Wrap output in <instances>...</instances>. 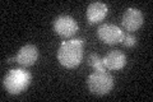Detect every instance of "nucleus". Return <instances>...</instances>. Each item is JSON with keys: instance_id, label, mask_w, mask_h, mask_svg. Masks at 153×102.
I'll list each match as a JSON object with an SVG mask.
<instances>
[{"instance_id": "nucleus-1", "label": "nucleus", "mask_w": 153, "mask_h": 102, "mask_svg": "<svg viewBox=\"0 0 153 102\" xmlns=\"http://www.w3.org/2000/svg\"><path fill=\"white\" fill-rule=\"evenodd\" d=\"M84 41L83 38H73L64 41L57 50V61L66 69H74L78 66L83 59Z\"/></svg>"}, {"instance_id": "nucleus-2", "label": "nucleus", "mask_w": 153, "mask_h": 102, "mask_svg": "<svg viewBox=\"0 0 153 102\" xmlns=\"http://www.w3.org/2000/svg\"><path fill=\"white\" fill-rule=\"evenodd\" d=\"M31 79V73L26 69H12L4 77L3 86L10 95H19L28 88Z\"/></svg>"}, {"instance_id": "nucleus-3", "label": "nucleus", "mask_w": 153, "mask_h": 102, "mask_svg": "<svg viewBox=\"0 0 153 102\" xmlns=\"http://www.w3.org/2000/svg\"><path fill=\"white\" fill-rule=\"evenodd\" d=\"M87 87L89 92L96 96H105L111 92L114 87L112 75L105 71H93L87 78Z\"/></svg>"}, {"instance_id": "nucleus-4", "label": "nucleus", "mask_w": 153, "mask_h": 102, "mask_svg": "<svg viewBox=\"0 0 153 102\" xmlns=\"http://www.w3.org/2000/svg\"><path fill=\"white\" fill-rule=\"evenodd\" d=\"M97 36L106 45H116L121 43L124 40V32L121 28L112 23L101 24L97 30Z\"/></svg>"}, {"instance_id": "nucleus-5", "label": "nucleus", "mask_w": 153, "mask_h": 102, "mask_svg": "<svg viewBox=\"0 0 153 102\" xmlns=\"http://www.w3.org/2000/svg\"><path fill=\"white\" fill-rule=\"evenodd\" d=\"M78 23L70 16H59L54 21V31L63 38H69L78 32Z\"/></svg>"}, {"instance_id": "nucleus-6", "label": "nucleus", "mask_w": 153, "mask_h": 102, "mask_svg": "<svg viewBox=\"0 0 153 102\" xmlns=\"http://www.w3.org/2000/svg\"><path fill=\"white\" fill-rule=\"evenodd\" d=\"M143 21H144L143 19V14L139 9L128 8L123 16L121 24L124 30L128 31V33H131L139 30L143 24Z\"/></svg>"}, {"instance_id": "nucleus-7", "label": "nucleus", "mask_w": 153, "mask_h": 102, "mask_svg": "<svg viewBox=\"0 0 153 102\" xmlns=\"http://www.w3.org/2000/svg\"><path fill=\"white\" fill-rule=\"evenodd\" d=\"M107 13H108V7L106 4L101 1H96L88 5L85 17H87V21L89 24H97L107 17Z\"/></svg>"}, {"instance_id": "nucleus-8", "label": "nucleus", "mask_w": 153, "mask_h": 102, "mask_svg": "<svg viewBox=\"0 0 153 102\" xmlns=\"http://www.w3.org/2000/svg\"><path fill=\"white\" fill-rule=\"evenodd\" d=\"M38 59V48L35 45H26L19 48L16 60L22 66H32Z\"/></svg>"}, {"instance_id": "nucleus-9", "label": "nucleus", "mask_w": 153, "mask_h": 102, "mask_svg": "<svg viewBox=\"0 0 153 102\" xmlns=\"http://www.w3.org/2000/svg\"><path fill=\"white\" fill-rule=\"evenodd\" d=\"M103 65L108 70H120L126 65V55L119 50H112L102 59Z\"/></svg>"}, {"instance_id": "nucleus-10", "label": "nucleus", "mask_w": 153, "mask_h": 102, "mask_svg": "<svg viewBox=\"0 0 153 102\" xmlns=\"http://www.w3.org/2000/svg\"><path fill=\"white\" fill-rule=\"evenodd\" d=\"M87 63H88V65L92 66L93 70H96V71H105V70H106V68H105V65H103L102 59L97 54H91L88 56Z\"/></svg>"}, {"instance_id": "nucleus-11", "label": "nucleus", "mask_w": 153, "mask_h": 102, "mask_svg": "<svg viewBox=\"0 0 153 102\" xmlns=\"http://www.w3.org/2000/svg\"><path fill=\"white\" fill-rule=\"evenodd\" d=\"M137 42H138V40L134 35H131V33H124V40L121 43L125 47H134L137 45Z\"/></svg>"}]
</instances>
